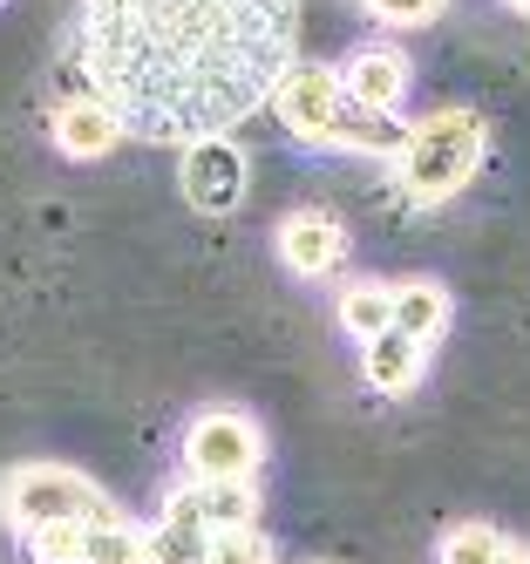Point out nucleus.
I'll use <instances>...</instances> for the list:
<instances>
[{"label": "nucleus", "mask_w": 530, "mask_h": 564, "mask_svg": "<svg viewBox=\"0 0 530 564\" xmlns=\"http://www.w3.org/2000/svg\"><path fill=\"white\" fill-rule=\"evenodd\" d=\"M89 96L156 143L225 137L293 68L300 0H82Z\"/></svg>", "instance_id": "1"}, {"label": "nucleus", "mask_w": 530, "mask_h": 564, "mask_svg": "<svg viewBox=\"0 0 530 564\" xmlns=\"http://www.w3.org/2000/svg\"><path fill=\"white\" fill-rule=\"evenodd\" d=\"M483 156H489V123H483L476 109L448 102V109L422 116V123H408V143L394 156V184H401V197L415 212H435L456 191L476 184Z\"/></svg>", "instance_id": "2"}, {"label": "nucleus", "mask_w": 530, "mask_h": 564, "mask_svg": "<svg viewBox=\"0 0 530 564\" xmlns=\"http://www.w3.org/2000/svg\"><path fill=\"white\" fill-rule=\"evenodd\" d=\"M102 510H109V497L82 469L21 463V469L0 476V517H8V531H34V523H89Z\"/></svg>", "instance_id": "3"}, {"label": "nucleus", "mask_w": 530, "mask_h": 564, "mask_svg": "<svg viewBox=\"0 0 530 564\" xmlns=\"http://www.w3.org/2000/svg\"><path fill=\"white\" fill-rule=\"evenodd\" d=\"M259 463H266V435L238 409H204L184 429V476L191 482H259Z\"/></svg>", "instance_id": "4"}, {"label": "nucleus", "mask_w": 530, "mask_h": 564, "mask_svg": "<svg viewBox=\"0 0 530 564\" xmlns=\"http://www.w3.org/2000/svg\"><path fill=\"white\" fill-rule=\"evenodd\" d=\"M340 68H320V62H293L272 83V116L285 130H293L300 143H326V123H334L340 109Z\"/></svg>", "instance_id": "5"}, {"label": "nucleus", "mask_w": 530, "mask_h": 564, "mask_svg": "<svg viewBox=\"0 0 530 564\" xmlns=\"http://www.w3.org/2000/svg\"><path fill=\"white\" fill-rule=\"evenodd\" d=\"M354 252V238L340 225V212H326V205H300V212H285L279 225V259L285 272H300V279H334Z\"/></svg>", "instance_id": "6"}, {"label": "nucleus", "mask_w": 530, "mask_h": 564, "mask_svg": "<svg viewBox=\"0 0 530 564\" xmlns=\"http://www.w3.org/2000/svg\"><path fill=\"white\" fill-rule=\"evenodd\" d=\"M177 177H184V197L204 218H225V212H238V197H245V150L225 143V137H197V143H184Z\"/></svg>", "instance_id": "7"}, {"label": "nucleus", "mask_w": 530, "mask_h": 564, "mask_svg": "<svg viewBox=\"0 0 530 564\" xmlns=\"http://www.w3.org/2000/svg\"><path fill=\"white\" fill-rule=\"evenodd\" d=\"M340 89L360 102V109H375V116H394L401 96H408V55L401 48H354L347 68H340Z\"/></svg>", "instance_id": "8"}, {"label": "nucleus", "mask_w": 530, "mask_h": 564, "mask_svg": "<svg viewBox=\"0 0 530 564\" xmlns=\"http://www.w3.org/2000/svg\"><path fill=\"white\" fill-rule=\"evenodd\" d=\"M48 137H55L62 156L89 164V156H109V150L122 143V123H116L96 96H68V102H55V116H48Z\"/></svg>", "instance_id": "9"}, {"label": "nucleus", "mask_w": 530, "mask_h": 564, "mask_svg": "<svg viewBox=\"0 0 530 564\" xmlns=\"http://www.w3.org/2000/svg\"><path fill=\"white\" fill-rule=\"evenodd\" d=\"M171 497H177L212 538L259 523V482H191V476H184V482H171Z\"/></svg>", "instance_id": "10"}, {"label": "nucleus", "mask_w": 530, "mask_h": 564, "mask_svg": "<svg viewBox=\"0 0 530 564\" xmlns=\"http://www.w3.org/2000/svg\"><path fill=\"white\" fill-rule=\"evenodd\" d=\"M422 375H429V347H415V340H408V334H381V340H367L360 347V381L367 388H375V394H415L422 388Z\"/></svg>", "instance_id": "11"}, {"label": "nucleus", "mask_w": 530, "mask_h": 564, "mask_svg": "<svg viewBox=\"0 0 530 564\" xmlns=\"http://www.w3.org/2000/svg\"><path fill=\"white\" fill-rule=\"evenodd\" d=\"M143 544H150V564H204V551H212V531L163 490V510H156V523L143 531Z\"/></svg>", "instance_id": "12"}, {"label": "nucleus", "mask_w": 530, "mask_h": 564, "mask_svg": "<svg viewBox=\"0 0 530 564\" xmlns=\"http://www.w3.org/2000/svg\"><path fill=\"white\" fill-rule=\"evenodd\" d=\"M82 564H150V544H143V523H130L116 503L102 517L82 523Z\"/></svg>", "instance_id": "13"}, {"label": "nucleus", "mask_w": 530, "mask_h": 564, "mask_svg": "<svg viewBox=\"0 0 530 564\" xmlns=\"http://www.w3.org/2000/svg\"><path fill=\"white\" fill-rule=\"evenodd\" d=\"M442 327H448V293L435 286V279H408V286H394V334L429 347Z\"/></svg>", "instance_id": "14"}, {"label": "nucleus", "mask_w": 530, "mask_h": 564, "mask_svg": "<svg viewBox=\"0 0 530 564\" xmlns=\"http://www.w3.org/2000/svg\"><path fill=\"white\" fill-rule=\"evenodd\" d=\"M340 327L367 347V340H381L394 327V286H381V279H360V286L340 293Z\"/></svg>", "instance_id": "15"}, {"label": "nucleus", "mask_w": 530, "mask_h": 564, "mask_svg": "<svg viewBox=\"0 0 530 564\" xmlns=\"http://www.w3.org/2000/svg\"><path fill=\"white\" fill-rule=\"evenodd\" d=\"M497 551H504V538L489 531V523H448V531L435 538V564H497Z\"/></svg>", "instance_id": "16"}, {"label": "nucleus", "mask_w": 530, "mask_h": 564, "mask_svg": "<svg viewBox=\"0 0 530 564\" xmlns=\"http://www.w3.org/2000/svg\"><path fill=\"white\" fill-rule=\"evenodd\" d=\"M28 564H82V523H34V531H14Z\"/></svg>", "instance_id": "17"}, {"label": "nucleus", "mask_w": 530, "mask_h": 564, "mask_svg": "<svg viewBox=\"0 0 530 564\" xmlns=\"http://www.w3.org/2000/svg\"><path fill=\"white\" fill-rule=\"evenodd\" d=\"M204 564H279V551H272V538L259 531V523H245V531H225V538H212Z\"/></svg>", "instance_id": "18"}, {"label": "nucleus", "mask_w": 530, "mask_h": 564, "mask_svg": "<svg viewBox=\"0 0 530 564\" xmlns=\"http://www.w3.org/2000/svg\"><path fill=\"white\" fill-rule=\"evenodd\" d=\"M367 14L388 21V28H429L442 14V0H367Z\"/></svg>", "instance_id": "19"}, {"label": "nucleus", "mask_w": 530, "mask_h": 564, "mask_svg": "<svg viewBox=\"0 0 530 564\" xmlns=\"http://www.w3.org/2000/svg\"><path fill=\"white\" fill-rule=\"evenodd\" d=\"M497 564H530V544H504V551H497Z\"/></svg>", "instance_id": "20"}, {"label": "nucleus", "mask_w": 530, "mask_h": 564, "mask_svg": "<svg viewBox=\"0 0 530 564\" xmlns=\"http://www.w3.org/2000/svg\"><path fill=\"white\" fill-rule=\"evenodd\" d=\"M510 8H517V14H530V0H510Z\"/></svg>", "instance_id": "21"}, {"label": "nucleus", "mask_w": 530, "mask_h": 564, "mask_svg": "<svg viewBox=\"0 0 530 564\" xmlns=\"http://www.w3.org/2000/svg\"><path fill=\"white\" fill-rule=\"evenodd\" d=\"M306 564H313V557H306Z\"/></svg>", "instance_id": "22"}]
</instances>
